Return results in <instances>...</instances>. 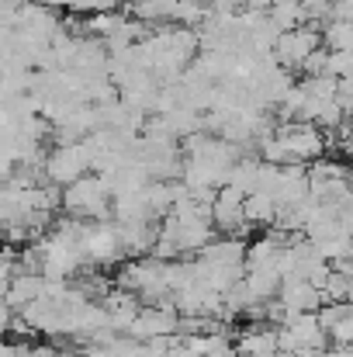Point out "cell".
<instances>
[{"instance_id": "cell-10", "label": "cell", "mask_w": 353, "mask_h": 357, "mask_svg": "<svg viewBox=\"0 0 353 357\" xmlns=\"http://www.w3.org/2000/svg\"><path fill=\"white\" fill-rule=\"evenodd\" d=\"M128 14L142 24H177V0H128Z\"/></svg>"}, {"instance_id": "cell-13", "label": "cell", "mask_w": 353, "mask_h": 357, "mask_svg": "<svg viewBox=\"0 0 353 357\" xmlns=\"http://www.w3.org/2000/svg\"><path fill=\"white\" fill-rule=\"evenodd\" d=\"M322 45L329 52H350L353 49V24L350 21H329L322 28Z\"/></svg>"}, {"instance_id": "cell-7", "label": "cell", "mask_w": 353, "mask_h": 357, "mask_svg": "<svg viewBox=\"0 0 353 357\" xmlns=\"http://www.w3.org/2000/svg\"><path fill=\"white\" fill-rule=\"evenodd\" d=\"M277 302L288 309V316H305V312H319L326 305V295H322V288H315L308 281H284Z\"/></svg>"}, {"instance_id": "cell-12", "label": "cell", "mask_w": 353, "mask_h": 357, "mask_svg": "<svg viewBox=\"0 0 353 357\" xmlns=\"http://www.w3.org/2000/svg\"><path fill=\"white\" fill-rule=\"evenodd\" d=\"M277 215H281L277 198H270V195H263V191H256V195L246 198V222H249V226H274Z\"/></svg>"}, {"instance_id": "cell-2", "label": "cell", "mask_w": 353, "mask_h": 357, "mask_svg": "<svg viewBox=\"0 0 353 357\" xmlns=\"http://www.w3.org/2000/svg\"><path fill=\"white\" fill-rule=\"evenodd\" d=\"M45 181L52 188H70L77 181H84L87 174H94V149H91V139L84 142H73V146H56L49 149L45 156Z\"/></svg>"}, {"instance_id": "cell-5", "label": "cell", "mask_w": 353, "mask_h": 357, "mask_svg": "<svg viewBox=\"0 0 353 357\" xmlns=\"http://www.w3.org/2000/svg\"><path fill=\"white\" fill-rule=\"evenodd\" d=\"M315 49H322V28H319V24H305V28L284 31V35L277 38L274 56H277V63H281L284 70L295 73V70H305V63H308V56H312Z\"/></svg>"}, {"instance_id": "cell-9", "label": "cell", "mask_w": 353, "mask_h": 357, "mask_svg": "<svg viewBox=\"0 0 353 357\" xmlns=\"http://www.w3.org/2000/svg\"><path fill=\"white\" fill-rule=\"evenodd\" d=\"M235 347H239V357L281 354V347H277V326H267V323L263 326H249V330L239 333Z\"/></svg>"}, {"instance_id": "cell-4", "label": "cell", "mask_w": 353, "mask_h": 357, "mask_svg": "<svg viewBox=\"0 0 353 357\" xmlns=\"http://www.w3.org/2000/svg\"><path fill=\"white\" fill-rule=\"evenodd\" d=\"M180 309L173 302H163V305H142L135 326L128 330L132 340L139 344H152V340H166V337H177L180 333Z\"/></svg>"}, {"instance_id": "cell-14", "label": "cell", "mask_w": 353, "mask_h": 357, "mask_svg": "<svg viewBox=\"0 0 353 357\" xmlns=\"http://www.w3.org/2000/svg\"><path fill=\"white\" fill-rule=\"evenodd\" d=\"M274 3H277V0H239V7H246V10H263V14H270Z\"/></svg>"}, {"instance_id": "cell-11", "label": "cell", "mask_w": 353, "mask_h": 357, "mask_svg": "<svg viewBox=\"0 0 353 357\" xmlns=\"http://www.w3.org/2000/svg\"><path fill=\"white\" fill-rule=\"evenodd\" d=\"M270 21H274L281 31H295V28L312 24V21H308V10H305L301 0H277V3L270 7Z\"/></svg>"}, {"instance_id": "cell-1", "label": "cell", "mask_w": 353, "mask_h": 357, "mask_svg": "<svg viewBox=\"0 0 353 357\" xmlns=\"http://www.w3.org/2000/svg\"><path fill=\"white\" fill-rule=\"evenodd\" d=\"M111 205H115V195H111V184L101 177V174H87L84 181L70 184L63 191V208L66 215L73 219H87V222H111Z\"/></svg>"}, {"instance_id": "cell-6", "label": "cell", "mask_w": 353, "mask_h": 357, "mask_svg": "<svg viewBox=\"0 0 353 357\" xmlns=\"http://www.w3.org/2000/svg\"><path fill=\"white\" fill-rule=\"evenodd\" d=\"M212 219H215V229L222 236H239L246 233V195L235 191V188H222L215 205H212Z\"/></svg>"}, {"instance_id": "cell-3", "label": "cell", "mask_w": 353, "mask_h": 357, "mask_svg": "<svg viewBox=\"0 0 353 357\" xmlns=\"http://www.w3.org/2000/svg\"><path fill=\"white\" fill-rule=\"evenodd\" d=\"M277 139L288 146L291 160L301 167L305 163L312 167L315 160L326 156V132L312 121H284V125H277Z\"/></svg>"}, {"instance_id": "cell-8", "label": "cell", "mask_w": 353, "mask_h": 357, "mask_svg": "<svg viewBox=\"0 0 353 357\" xmlns=\"http://www.w3.org/2000/svg\"><path fill=\"white\" fill-rule=\"evenodd\" d=\"M45 295V274H17L7 288H3V305L21 312L31 302H38Z\"/></svg>"}]
</instances>
